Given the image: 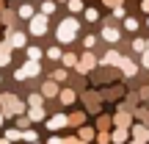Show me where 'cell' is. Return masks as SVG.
Here are the masks:
<instances>
[{
    "instance_id": "cell-47",
    "label": "cell",
    "mask_w": 149,
    "mask_h": 144,
    "mask_svg": "<svg viewBox=\"0 0 149 144\" xmlns=\"http://www.w3.org/2000/svg\"><path fill=\"white\" fill-rule=\"evenodd\" d=\"M55 3H69V0H55Z\"/></svg>"
},
{
    "instance_id": "cell-38",
    "label": "cell",
    "mask_w": 149,
    "mask_h": 144,
    "mask_svg": "<svg viewBox=\"0 0 149 144\" xmlns=\"http://www.w3.org/2000/svg\"><path fill=\"white\" fill-rule=\"evenodd\" d=\"M113 17H122V20H124V8H122V3H119L116 8H113Z\"/></svg>"
},
{
    "instance_id": "cell-17",
    "label": "cell",
    "mask_w": 149,
    "mask_h": 144,
    "mask_svg": "<svg viewBox=\"0 0 149 144\" xmlns=\"http://www.w3.org/2000/svg\"><path fill=\"white\" fill-rule=\"evenodd\" d=\"M119 61H122V55H119L116 50H108L105 58H102V64H119Z\"/></svg>"
},
{
    "instance_id": "cell-46",
    "label": "cell",
    "mask_w": 149,
    "mask_h": 144,
    "mask_svg": "<svg viewBox=\"0 0 149 144\" xmlns=\"http://www.w3.org/2000/svg\"><path fill=\"white\" fill-rule=\"evenodd\" d=\"M3 119H6V114H3V111H0V128H3Z\"/></svg>"
},
{
    "instance_id": "cell-4",
    "label": "cell",
    "mask_w": 149,
    "mask_h": 144,
    "mask_svg": "<svg viewBox=\"0 0 149 144\" xmlns=\"http://www.w3.org/2000/svg\"><path fill=\"white\" fill-rule=\"evenodd\" d=\"M94 67H97V58H94V55L88 53V50H86V53L80 55V61H77V67H74V70H77L80 75H83V72H91Z\"/></svg>"
},
{
    "instance_id": "cell-5",
    "label": "cell",
    "mask_w": 149,
    "mask_h": 144,
    "mask_svg": "<svg viewBox=\"0 0 149 144\" xmlns=\"http://www.w3.org/2000/svg\"><path fill=\"white\" fill-rule=\"evenodd\" d=\"M6 39H11V47H25V33H19V31H11V28H6Z\"/></svg>"
},
{
    "instance_id": "cell-31",
    "label": "cell",
    "mask_w": 149,
    "mask_h": 144,
    "mask_svg": "<svg viewBox=\"0 0 149 144\" xmlns=\"http://www.w3.org/2000/svg\"><path fill=\"white\" fill-rule=\"evenodd\" d=\"M22 139H25V141H39V136L33 133L31 128H28V130H22Z\"/></svg>"
},
{
    "instance_id": "cell-2",
    "label": "cell",
    "mask_w": 149,
    "mask_h": 144,
    "mask_svg": "<svg viewBox=\"0 0 149 144\" xmlns=\"http://www.w3.org/2000/svg\"><path fill=\"white\" fill-rule=\"evenodd\" d=\"M77 28H80V22L74 20V17L61 20V25H58V42H61V44H72L74 36H77Z\"/></svg>"
},
{
    "instance_id": "cell-27",
    "label": "cell",
    "mask_w": 149,
    "mask_h": 144,
    "mask_svg": "<svg viewBox=\"0 0 149 144\" xmlns=\"http://www.w3.org/2000/svg\"><path fill=\"white\" fill-rule=\"evenodd\" d=\"M97 141H100V144H108V141H113V136L108 133V130H100V133H97Z\"/></svg>"
},
{
    "instance_id": "cell-36",
    "label": "cell",
    "mask_w": 149,
    "mask_h": 144,
    "mask_svg": "<svg viewBox=\"0 0 149 144\" xmlns=\"http://www.w3.org/2000/svg\"><path fill=\"white\" fill-rule=\"evenodd\" d=\"M83 44H86V50H91V47L97 44V39H94V36H86V42H83Z\"/></svg>"
},
{
    "instance_id": "cell-21",
    "label": "cell",
    "mask_w": 149,
    "mask_h": 144,
    "mask_svg": "<svg viewBox=\"0 0 149 144\" xmlns=\"http://www.w3.org/2000/svg\"><path fill=\"white\" fill-rule=\"evenodd\" d=\"M83 17H86L88 22H97V20H100V11H97V8H86V11H83Z\"/></svg>"
},
{
    "instance_id": "cell-8",
    "label": "cell",
    "mask_w": 149,
    "mask_h": 144,
    "mask_svg": "<svg viewBox=\"0 0 149 144\" xmlns=\"http://www.w3.org/2000/svg\"><path fill=\"white\" fill-rule=\"evenodd\" d=\"M42 94H44V97H55V94H61L58 80H47V83H42Z\"/></svg>"
},
{
    "instance_id": "cell-41",
    "label": "cell",
    "mask_w": 149,
    "mask_h": 144,
    "mask_svg": "<svg viewBox=\"0 0 149 144\" xmlns=\"http://www.w3.org/2000/svg\"><path fill=\"white\" fill-rule=\"evenodd\" d=\"M141 97H144V100H149V86H144V89H141Z\"/></svg>"
},
{
    "instance_id": "cell-30",
    "label": "cell",
    "mask_w": 149,
    "mask_h": 144,
    "mask_svg": "<svg viewBox=\"0 0 149 144\" xmlns=\"http://www.w3.org/2000/svg\"><path fill=\"white\" fill-rule=\"evenodd\" d=\"M28 58L39 61V58H42V50H39V47H28Z\"/></svg>"
},
{
    "instance_id": "cell-7",
    "label": "cell",
    "mask_w": 149,
    "mask_h": 144,
    "mask_svg": "<svg viewBox=\"0 0 149 144\" xmlns=\"http://www.w3.org/2000/svg\"><path fill=\"white\" fill-rule=\"evenodd\" d=\"M113 125H116V128H130V125H133V117H130V111H116V117H113Z\"/></svg>"
},
{
    "instance_id": "cell-48",
    "label": "cell",
    "mask_w": 149,
    "mask_h": 144,
    "mask_svg": "<svg viewBox=\"0 0 149 144\" xmlns=\"http://www.w3.org/2000/svg\"><path fill=\"white\" fill-rule=\"evenodd\" d=\"M3 8H6V6H3V0H0V11H3Z\"/></svg>"
},
{
    "instance_id": "cell-6",
    "label": "cell",
    "mask_w": 149,
    "mask_h": 144,
    "mask_svg": "<svg viewBox=\"0 0 149 144\" xmlns=\"http://www.w3.org/2000/svg\"><path fill=\"white\" fill-rule=\"evenodd\" d=\"M69 125V117H64V114H55V117L47 119V128L50 130H58V128H66Z\"/></svg>"
},
{
    "instance_id": "cell-34",
    "label": "cell",
    "mask_w": 149,
    "mask_h": 144,
    "mask_svg": "<svg viewBox=\"0 0 149 144\" xmlns=\"http://www.w3.org/2000/svg\"><path fill=\"white\" fill-rule=\"evenodd\" d=\"M53 80H58V83H64V80H66V70H55Z\"/></svg>"
},
{
    "instance_id": "cell-1",
    "label": "cell",
    "mask_w": 149,
    "mask_h": 144,
    "mask_svg": "<svg viewBox=\"0 0 149 144\" xmlns=\"http://www.w3.org/2000/svg\"><path fill=\"white\" fill-rule=\"evenodd\" d=\"M0 111H3L6 117H19V114L28 111V105L17 94H8V91H6V94H0Z\"/></svg>"
},
{
    "instance_id": "cell-39",
    "label": "cell",
    "mask_w": 149,
    "mask_h": 144,
    "mask_svg": "<svg viewBox=\"0 0 149 144\" xmlns=\"http://www.w3.org/2000/svg\"><path fill=\"white\" fill-rule=\"evenodd\" d=\"M102 3H105V6H111V8H116V6L122 3V0H102Z\"/></svg>"
},
{
    "instance_id": "cell-18",
    "label": "cell",
    "mask_w": 149,
    "mask_h": 144,
    "mask_svg": "<svg viewBox=\"0 0 149 144\" xmlns=\"http://www.w3.org/2000/svg\"><path fill=\"white\" fill-rule=\"evenodd\" d=\"M61 103H64V105H72L74 103V91L72 89H61Z\"/></svg>"
},
{
    "instance_id": "cell-9",
    "label": "cell",
    "mask_w": 149,
    "mask_h": 144,
    "mask_svg": "<svg viewBox=\"0 0 149 144\" xmlns=\"http://www.w3.org/2000/svg\"><path fill=\"white\" fill-rule=\"evenodd\" d=\"M22 70H25L28 78H36L39 72H42V67H39V61H33V58H28L25 64H22Z\"/></svg>"
},
{
    "instance_id": "cell-42",
    "label": "cell",
    "mask_w": 149,
    "mask_h": 144,
    "mask_svg": "<svg viewBox=\"0 0 149 144\" xmlns=\"http://www.w3.org/2000/svg\"><path fill=\"white\" fill-rule=\"evenodd\" d=\"M144 67H149V47L144 50Z\"/></svg>"
},
{
    "instance_id": "cell-37",
    "label": "cell",
    "mask_w": 149,
    "mask_h": 144,
    "mask_svg": "<svg viewBox=\"0 0 149 144\" xmlns=\"http://www.w3.org/2000/svg\"><path fill=\"white\" fill-rule=\"evenodd\" d=\"M11 61V53H0V67H6Z\"/></svg>"
},
{
    "instance_id": "cell-25",
    "label": "cell",
    "mask_w": 149,
    "mask_h": 144,
    "mask_svg": "<svg viewBox=\"0 0 149 144\" xmlns=\"http://www.w3.org/2000/svg\"><path fill=\"white\" fill-rule=\"evenodd\" d=\"M44 103V94H36V91H33L31 97H28V105H42Z\"/></svg>"
},
{
    "instance_id": "cell-22",
    "label": "cell",
    "mask_w": 149,
    "mask_h": 144,
    "mask_svg": "<svg viewBox=\"0 0 149 144\" xmlns=\"http://www.w3.org/2000/svg\"><path fill=\"white\" fill-rule=\"evenodd\" d=\"M66 6H69V11H72V14H80V11H83V0H69Z\"/></svg>"
},
{
    "instance_id": "cell-19",
    "label": "cell",
    "mask_w": 149,
    "mask_h": 144,
    "mask_svg": "<svg viewBox=\"0 0 149 144\" xmlns=\"http://www.w3.org/2000/svg\"><path fill=\"white\" fill-rule=\"evenodd\" d=\"M0 17H3V25H6V28H11V20H14V11L3 8V11H0Z\"/></svg>"
},
{
    "instance_id": "cell-14",
    "label": "cell",
    "mask_w": 149,
    "mask_h": 144,
    "mask_svg": "<svg viewBox=\"0 0 149 144\" xmlns=\"http://www.w3.org/2000/svg\"><path fill=\"white\" fill-rule=\"evenodd\" d=\"M28 117H31L33 122H42V119H44V108L42 105H31V108H28Z\"/></svg>"
},
{
    "instance_id": "cell-12",
    "label": "cell",
    "mask_w": 149,
    "mask_h": 144,
    "mask_svg": "<svg viewBox=\"0 0 149 144\" xmlns=\"http://www.w3.org/2000/svg\"><path fill=\"white\" fill-rule=\"evenodd\" d=\"M111 136H113V144H124V141H127V136H130V130L127 128H116Z\"/></svg>"
},
{
    "instance_id": "cell-16",
    "label": "cell",
    "mask_w": 149,
    "mask_h": 144,
    "mask_svg": "<svg viewBox=\"0 0 149 144\" xmlns=\"http://www.w3.org/2000/svg\"><path fill=\"white\" fill-rule=\"evenodd\" d=\"M17 14H19L22 20H31V17L36 14V11H33V6H31V3H22L19 8H17Z\"/></svg>"
},
{
    "instance_id": "cell-29",
    "label": "cell",
    "mask_w": 149,
    "mask_h": 144,
    "mask_svg": "<svg viewBox=\"0 0 149 144\" xmlns=\"http://www.w3.org/2000/svg\"><path fill=\"white\" fill-rule=\"evenodd\" d=\"M97 130H111V119H108V117H100V122H97Z\"/></svg>"
},
{
    "instance_id": "cell-11",
    "label": "cell",
    "mask_w": 149,
    "mask_h": 144,
    "mask_svg": "<svg viewBox=\"0 0 149 144\" xmlns=\"http://www.w3.org/2000/svg\"><path fill=\"white\" fill-rule=\"evenodd\" d=\"M119 67H122V72L127 75V78H133V75L138 72V67H135V64H133L130 58H122V61H119Z\"/></svg>"
},
{
    "instance_id": "cell-20",
    "label": "cell",
    "mask_w": 149,
    "mask_h": 144,
    "mask_svg": "<svg viewBox=\"0 0 149 144\" xmlns=\"http://www.w3.org/2000/svg\"><path fill=\"white\" fill-rule=\"evenodd\" d=\"M53 11H55V0H44V3H42V14H53Z\"/></svg>"
},
{
    "instance_id": "cell-51",
    "label": "cell",
    "mask_w": 149,
    "mask_h": 144,
    "mask_svg": "<svg viewBox=\"0 0 149 144\" xmlns=\"http://www.w3.org/2000/svg\"><path fill=\"white\" fill-rule=\"evenodd\" d=\"M146 25H149V20H146Z\"/></svg>"
},
{
    "instance_id": "cell-32",
    "label": "cell",
    "mask_w": 149,
    "mask_h": 144,
    "mask_svg": "<svg viewBox=\"0 0 149 144\" xmlns=\"http://www.w3.org/2000/svg\"><path fill=\"white\" fill-rule=\"evenodd\" d=\"M47 55H50V58H53V61H58V58H64V55H61V50H58V47H50V50H47Z\"/></svg>"
},
{
    "instance_id": "cell-49",
    "label": "cell",
    "mask_w": 149,
    "mask_h": 144,
    "mask_svg": "<svg viewBox=\"0 0 149 144\" xmlns=\"http://www.w3.org/2000/svg\"><path fill=\"white\" fill-rule=\"evenodd\" d=\"M0 28H3V17H0Z\"/></svg>"
},
{
    "instance_id": "cell-24",
    "label": "cell",
    "mask_w": 149,
    "mask_h": 144,
    "mask_svg": "<svg viewBox=\"0 0 149 144\" xmlns=\"http://www.w3.org/2000/svg\"><path fill=\"white\" fill-rule=\"evenodd\" d=\"M61 61H64L66 67H77V61H80V58H77V55H74V53H66V55H64V58H61Z\"/></svg>"
},
{
    "instance_id": "cell-26",
    "label": "cell",
    "mask_w": 149,
    "mask_h": 144,
    "mask_svg": "<svg viewBox=\"0 0 149 144\" xmlns=\"http://www.w3.org/2000/svg\"><path fill=\"white\" fill-rule=\"evenodd\" d=\"M6 136H8L11 141H19V139H22V130H17V128H8V130H6Z\"/></svg>"
},
{
    "instance_id": "cell-23",
    "label": "cell",
    "mask_w": 149,
    "mask_h": 144,
    "mask_svg": "<svg viewBox=\"0 0 149 144\" xmlns=\"http://www.w3.org/2000/svg\"><path fill=\"white\" fill-rule=\"evenodd\" d=\"M83 117H86L83 111H74L72 117H69V125H77V128H80V125H83Z\"/></svg>"
},
{
    "instance_id": "cell-40",
    "label": "cell",
    "mask_w": 149,
    "mask_h": 144,
    "mask_svg": "<svg viewBox=\"0 0 149 144\" xmlns=\"http://www.w3.org/2000/svg\"><path fill=\"white\" fill-rule=\"evenodd\" d=\"M47 144H64V139H58V136H50V141Z\"/></svg>"
},
{
    "instance_id": "cell-13",
    "label": "cell",
    "mask_w": 149,
    "mask_h": 144,
    "mask_svg": "<svg viewBox=\"0 0 149 144\" xmlns=\"http://www.w3.org/2000/svg\"><path fill=\"white\" fill-rule=\"evenodd\" d=\"M102 39H105V42H119V31L111 28V25H105L102 28Z\"/></svg>"
},
{
    "instance_id": "cell-35",
    "label": "cell",
    "mask_w": 149,
    "mask_h": 144,
    "mask_svg": "<svg viewBox=\"0 0 149 144\" xmlns=\"http://www.w3.org/2000/svg\"><path fill=\"white\" fill-rule=\"evenodd\" d=\"M14 78H17V80H25L28 75H25V70H22V67H17V70H14Z\"/></svg>"
},
{
    "instance_id": "cell-33",
    "label": "cell",
    "mask_w": 149,
    "mask_h": 144,
    "mask_svg": "<svg viewBox=\"0 0 149 144\" xmlns=\"http://www.w3.org/2000/svg\"><path fill=\"white\" fill-rule=\"evenodd\" d=\"M133 50H138V53H144V50H146V42H144V39H135V42H133Z\"/></svg>"
},
{
    "instance_id": "cell-43",
    "label": "cell",
    "mask_w": 149,
    "mask_h": 144,
    "mask_svg": "<svg viewBox=\"0 0 149 144\" xmlns=\"http://www.w3.org/2000/svg\"><path fill=\"white\" fill-rule=\"evenodd\" d=\"M141 8H144L146 14H149V0H141Z\"/></svg>"
},
{
    "instance_id": "cell-28",
    "label": "cell",
    "mask_w": 149,
    "mask_h": 144,
    "mask_svg": "<svg viewBox=\"0 0 149 144\" xmlns=\"http://www.w3.org/2000/svg\"><path fill=\"white\" fill-rule=\"evenodd\" d=\"M124 28H127V31H138V20H133V17H124Z\"/></svg>"
},
{
    "instance_id": "cell-3",
    "label": "cell",
    "mask_w": 149,
    "mask_h": 144,
    "mask_svg": "<svg viewBox=\"0 0 149 144\" xmlns=\"http://www.w3.org/2000/svg\"><path fill=\"white\" fill-rule=\"evenodd\" d=\"M31 33L33 36H44V33H47V14L39 11V14L31 17Z\"/></svg>"
},
{
    "instance_id": "cell-44",
    "label": "cell",
    "mask_w": 149,
    "mask_h": 144,
    "mask_svg": "<svg viewBox=\"0 0 149 144\" xmlns=\"http://www.w3.org/2000/svg\"><path fill=\"white\" fill-rule=\"evenodd\" d=\"M0 144H11V139H8V136H3V139H0Z\"/></svg>"
},
{
    "instance_id": "cell-10",
    "label": "cell",
    "mask_w": 149,
    "mask_h": 144,
    "mask_svg": "<svg viewBox=\"0 0 149 144\" xmlns=\"http://www.w3.org/2000/svg\"><path fill=\"white\" fill-rule=\"evenodd\" d=\"M133 139H141V141H149V128L146 125H133Z\"/></svg>"
},
{
    "instance_id": "cell-52",
    "label": "cell",
    "mask_w": 149,
    "mask_h": 144,
    "mask_svg": "<svg viewBox=\"0 0 149 144\" xmlns=\"http://www.w3.org/2000/svg\"><path fill=\"white\" fill-rule=\"evenodd\" d=\"M0 80H3V78H0Z\"/></svg>"
},
{
    "instance_id": "cell-15",
    "label": "cell",
    "mask_w": 149,
    "mask_h": 144,
    "mask_svg": "<svg viewBox=\"0 0 149 144\" xmlns=\"http://www.w3.org/2000/svg\"><path fill=\"white\" fill-rule=\"evenodd\" d=\"M77 136H80L83 141H91V139L97 136V130H94V128H86V125H80V128H77Z\"/></svg>"
},
{
    "instance_id": "cell-45",
    "label": "cell",
    "mask_w": 149,
    "mask_h": 144,
    "mask_svg": "<svg viewBox=\"0 0 149 144\" xmlns=\"http://www.w3.org/2000/svg\"><path fill=\"white\" fill-rule=\"evenodd\" d=\"M130 144H146V141H141V139H133V141H130Z\"/></svg>"
},
{
    "instance_id": "cell-50",
    "label": "cell",
    "mask_w": 149,
    "mask_h": 144,
    "mask_svg": "<svg viewBox=\"0 0 149 144\" xmlns=\"http://www.w3.org/2000/svg\"><path fill=\"white\" fill-rule=\"evenodd\" d=\"M31 144H39V141H31Z\"/></svg>"
}]
</instances>
